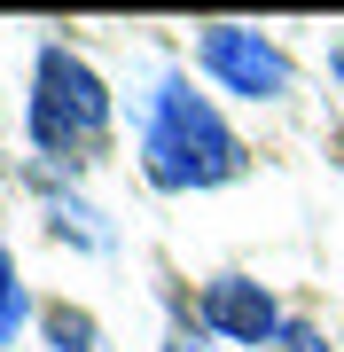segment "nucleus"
<instances>
[{
  "instance_id": "obj_8",
  "label": "nucleus",
  "mask_w": 344,
  "mask_h": 352,
  "mask_svg": "<svg viewBox=\"0 0 344 352\" xmlns=\"http://www.w3.org/2000/svg\"><path fill=\"white\" fill-rule=\"evenodd\" d=\"M172 352H204V344H188V337H172Z\"/></svg>"
},
{
  "instance_id": "obj_2",
  "label": "nucleus",
  "mask_w": 344,
  "mask_h": 352,
  "mask_svg": "<svg viewBox=\"0 0 344 352\" xmlns=\"http://www.w3.org/2000/svg\"><path fill=\"white\" fill-rule=\"evenodd\" d=\"M110 133V94L94 63H78L71 47H39V71H32V141L47 157H87L102 149Z\"/></svg>"
},
{
  "instance_id": "obj_3",
  "label": "nucleus",
  "mask_w": 344,
  "mask_h": 352,
  "mask_svg": "<svg viewBox=\"0 0 344 352\" xmlns=\"http://www.w3.org/2000/svg\"><path fill=\"white\" fill-rule=\"evenodd\" d=\"M196 63H204L219 87L251 94V102H274L290 94V55L274 47V39L242 32V24H204V39H196Z\"/></svg>"
},
{
  "instance_id": "obj_6",
  "label": "nucleus",
  "mask_w": 344,
  "mask_h": 352,
  "mask_svg": "<svg viewBox=\"0 0 344 352\" xmlns=\"http://www.w3.org/2000/svg\"><path fill=\"white\" fill-rule=\"evenodd\" d=\"M24 321H32V289H24V274H16V258H0V344H8Z\"/></svg>"
},
{
  "instance_id": "obj_4",
  "label": "nucleus",
  "mask_w": 344,
  "mask_h": 352,
  "mask_svg": "<svg viewBox=\"0 0 344 352\" xmlns=\"http://www.w3.org/2000/svg\"><path fill=\"white\" fill-rule=\"evenodd\" d=\"M204 329L211 337H227V344H274L282 337V305H274V289L266 282H251V274H219L204 282Z\"/></svg>"
},
{
  "instance_id": "obj_7",
  "label": "nucleus",
  "mask_w": 344,
  "mask_h": 352,
  "mask_svg": "<svg viewBox=\"0 0 344 352\" xmlns=\"http://www.w3.org/2000/svg\"><path fill=\"white\" fill-rule=\"evenodd\" d=\"M274 352H329V337H321L313 321H282V337H274Z\"/></svg>"
},
{
  "instance_id": "obj_1",
  "label": "nucleus",
  "mask_w": 344,
  "mask_h": 352,
  "mask_svg": "<svg viewBox=\"0 0 344 352\" xmlns=\"http://www.w3.org/2000/svg\"><path fill=\"white\" fill-rule=\"evenodd\" d=\"M141 164H149L157 188H219L235 180L242 164V141L227 133V118L211 110L188 78H157V102H149V133H141Z\"/></svg>"
},
{
  "instance_id": "obj_9",
  "label": "nucleus",
  "mask_w": 344,
  "mask_h": 352,
  "mask_svg": "<svg viewBox=\"0 0 344 352\" xmlns=\"http://www.w3.org/2000/svg\"><path fill=\"white\" fill-rule=\"evenodd\" d=\"M336 71H344V47H336Z\"/></svg>"
},
{
  "instance_id": "obj_5",
  "label": "nucleus",
  "mask_w": 344,
  "mask_h": 352,
  "mask_svg": "<svg viewBox=\"0 0 344 352\" xmlns=\"http://www.w3.org/2000/svg\"><path fill=\"white\" fill-rule=\"evenodd\" d=\"M47 352H94V314H78V305H47Z\"/></svg>"
}]
</instances>
